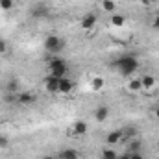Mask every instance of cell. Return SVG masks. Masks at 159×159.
<instances>
[{
	"label": "cell",
	"mask_w": 159,
	"mask_h": 159,
	"mask_svg": "<svg viewBox=\"0 0 159 159\" xmlns=\"http://www.w3.org/2000/svg\"><path fill=\"white\" fill-rule=\"evenodd\" d=\"M113 67L119 70L122 76H133L135 72H137V69H139V59L135 57V56H131V54H124V56H120L119 59L113 63Z\"/></svg>",
	"instance_id": "cell-1"
},
{
	"label": "cell",
	"mask_w": 159,
	"mask_h": 159,
	"mask_svg": "<svg viewBox=\"0 0 159 159\" xmlns=\"http://www.w3.org/2000/svg\"><path fill=\"white\" fill-rule=\"evenodd\" d=\"M48 70H50V76H56V78H65L67 72H69V65L65 59H52L48 63Z\"/></svg>",
	"instance_id": "cell-2"
},
{
	"label": "cell",
	"mask_w": 159,
	"mask_h": 159,
	"mask_svg": "<svg viewBox=\"0 0 159 159\" xmlns=\"http://www.w3.org/2000/svg\"><path fill=\"white\" fill-rule=\"evenodd\" d=\"M44 48H46L48 52H52V54H57V52H61V50L65 48V41L52 34V35H48V37L44 39Z\"/></svg>",
	"instance_id": "cell-3"
},
{
	"label": "cell",
	"mask_w": 159,
	"mask_h": 159,
	"mask_svg": "<svg viewBox=\"0 0 159 159\" xmlns=\"http://www.w3.org/2000/svg\"><path fill=\"white\" fill-rule=\"evenodd\" d=\"M96 20H98V17H96L94 13H87V15H83V17H81V20H80V26H81V30L89 32V30H94V26H96Z\"/></svg>",
	"instance_id": "cell-4"
},
{
	"label": "cell",
	"mask_w": 159,
	"mask_h": 159,
	"mask_svg": "<svg viewBox=\"0 0 159 159\" xmlns=\"http://www.w3.org/2000/svg\"><path fill=\"white\" fill-rule=\"evenodd\" d=\"M87 133V122H83V120H78V122H74L70 128H69V135H76V137H81V135H85Z\"/></svg>",
	"instance_id": "cell-5"
},
{
	"label": "cell",
	"mask_w": 159,
	"mask_h": 159,
	"mask_svg": "<svg viewBox=\"0 0 159 159\" xmlns=\"http://www.w3.org/2000/svg\"><path fill=\"white\" fill-rule=\"evenodd\" d=\"M35 100H37V96H35L34 93H30V91H19V93H17V102H19V104L28 106V104H34Z\"/></svg>",
	"instance_id": "cell-6"
},
{
	"label": "cell",
	"mask_w": 159,
	"mask_h": 159,
	"mask_svg": "<svg viewBox=\"0 0 159 159\" xmlns=\"http://www.w3.org/2000/svg\"><path fill=\"white\" fill-rule=\"evenodd\" d=\"M44 89L50 93V94H56L59 91V78L56 76H46L44 78Z\"/></svg>",
	"instance_id": "cell-7"
},
{
	"label": "cell",
	"mask_w": 159,
	"mask_h": 159,
	"mask_svg": "<svg viewBox=\"0 0 159 159\" xmlns=\"http://www.w3.org/2000/svg\"><path fill=\"white\" fill-rule=\"evenodd\" d=\"M72 89H74V83L67 78V76L65 78H59V91H57L59 94H70Z\"/></svg>",
	"instance_id": "cell-8"
},
{
	"label": "cell",
	"mask_w": 159,
	"mask_h": 159,
	"mask_svg": "<svg viewBox=\"0 0 159 159\" xmlns=\"http://www.w3.org/2000/svg\"><path fill=\"white\" fill-rule=\"evenodd\" d=\"M122 139H124V133H122V129H113V131H109V133H107V137H106V143L113 146V144H119Z\"/></svg>",
	"instance_id": "cell-9"
},
{
	"label": "cell",
	"mask_w": 159,
	"mask_h": 159,
	"mask_svg": "<svg viewBox=\"0 0 159 159\" xmlns=\"http://www.w3.org/2000/svg\"><path fill=\"white\" fill-rule=\"evenodd\" d=\"M94 119H96V122H106L109 119V107L107 106H98L94 109Z\"/></svg>",
	"instance_id": "cell-10"
},
{
	"label": "cell",
	"mask_w": 159,
	"mask_h": 159,
	"mask_svg": "<svg viewBox=\"0 0 159 159\" xmlns=\"http://www.w3.org/2000/svg\"><path fill=\"white\" fill-rule=\"evenodd\" d=\"M128 91H129V93H141V91H144L141 78H131L129 80V81H128Z\"/></svg>",
	"instance_id": "cell-11"
},
{
	"label": "cell",
	"mask_w": 159,
	"mask_h": 159,
	"mask_svg": "<svg viewBox=\"0 0 159 159\" xmlns=\"http://www.w3.org/2000/svg\"><path fill=\"white\" fill-rule=\"evenodd\" d=\"M141 81H143V89H144V91H150V89H154V85H156V78H154L152 74L141 76Z\"/></svg>",
	"instance_id": "cell-12"
},
{
	"label": "cell",
	"mask_w": 159,
	"mask_h": 159,
	"mask_svg": "<svg viewBox=\"0 0 159 159\" xmlns=\"http://www.w3.org/2000/svg\"><path fill=\"white\" fill-rule=\"evenodd\" d=\"M109 22H111L115 28H124V24H126V17H124V15H119V13H113L111 19H109Z\"/></svg>",
	"instance_id": "cell-13"
},
{
	"label": "cell",
	"mask_w": 159,
	"mask_h": 159,
	"mask_svg": "<svg viewBox=\"0 0 159 159\" xmlns=\"http://www.w3.org/2000/svg\"><path fill=\"white\" fill-rule=\"evenodd\" d=\"M6 91H7L9 94H17V93L20 91V89H19V81H17L15 78H11L7 83H6Z\"/></svg>",
	"instance_id": "cell-14"
},
{
	"label": "cell",
	"mask_w": 159,
	"mask_h": 159,
	"mask_svg": "<svg viewBox=\"0 0 159 159\" xmlns=\"http://www.w3.org/2000/svg\"><path fill=\"white\" fill-rule=\"evenodd\" d=\"M91 89H93L94 93L102 91V89H104V78H102V76H96V78H93V80H91Z\"/></svg>",
	"instance_id": "cell-15"
},
{
	"label": "cell",
	"mask_w": 159,
	"mask_h": 159,
	"mask_svg": "<svg viewBox=\"0 0 159 159\" xmlns=\"http://www.w3.org/2000/svg\"><path fill=\"white\" fill-rule=\"evenodd\" d=\"M59 159H80V154L74 148H67V150L61 152V157Z\"/></svg>",
	"instance_id": "cell-16"
},
{
	"label": "cell",
	"mask_w": 159,
	"mask_h": 159,
	"mask_svg": "<svg viewBox=\"0 0 159 159\" xmlns=\"http://www.w3.org/2000/svg\"><path fill=\"white\" fill-rule=\"evenodd\" d=\"M115 7H117V4H115L113 0H102V9H104V11L113 13V11H115Z\"/></svg>",
	"instance_id": "cell-17"
},
{
	"label": "cell",
	"mask_w": 159,
	"mask_h": 159,
	"mask_svg": "<svg viewBox=\"0 0 159 159\" xmlns=\"http://www.w3.org/2000/svg\"><path fill=\"white\" fill-rule=\"evenodd\" d=\"M13 2L15 0H0V7L4 11H9V9H13Z\"/></svg>",
	"instance_id": "cell-18"
},
{
	"label": "cell",
	"mask_w": 159,
	"mask_h": 159,
	"mask_svg": "<svg viewBox=\"0 0 159 159\" xmlns=\"http://www.w3.org/2000/svg\"><path fill=\"white\" fill-rule=\"evenodd\" d=\"M102 154H104V156H102L104 159H117V157H119V154H117L115 150H109V148H107V150H104Z\"/></svg>",
	"instance_id": "cell-19"
},
{
	"label": "cell",
	"mask_w": 159,
	"mask_h": 159,
	"mask_svg": "<svg viewBox=\"0 0 159 159\" xmlns=\"http://www.w3.org/2000/svg\"><path fill=\"white\" fill-rule=\"evenodd\" d=\"M129 152H141V141L135 137L133 141H131V146H129Z\"/></svg>",
	"instance_id": "cell-20"
},
{
	"label": "cell",
	"mask_w": 159,
	"mask_h": 159,
	"mask_svg": "<svg viewBox=\"0 0 159 159\" xmlns=\"http://www.w3.org/2000/svg\"><path fill=\"white\" fill-rule=\"evenodd\" d=\"M7 144H9L7 137L6 135H0V148H7Z\"/></svg>",
	"instance_id": "cell-21"
},
{
	"label": "cell",
	"mask_w": 159,
	"mask_h": 159,
	"mask_svg": "<svg viewBox=\"0 0 159 159\" xmlns=\"http://www.w3.org/2000/svg\"><path fill=\"white\" fill-rule=\"evenodd\" d=\"M6 52H7V43H6L4 39H0V56L6 54Z\"/></svg>",
	"instance_id": "cell-22"
},
{
	"label": "cell",
	"mask_w": 159,
	"mask_h": 159,
	"mask_svg": "<svg viewBox=\"0 0 159 159\" xmlns=\"http://www.w3.org/2000/svg\"><path fill=\"white\" fill-rule=\"evenodd\" d=\"M129 159H144L141 152H129Z\"/></svg>",
	"instance_id": "cell-23"
},
{
	"label": "cell",
	"mask_w": 159,
	"mask_h": 159,
	"mask_svg": "<svg viewBox=\"0 0 159 159\" xmlns=\"http://www.w3.org/2000/svg\"><path fill=\"white\" fill-rule=\"evenodd\" d=\"M152 24H154V28H156V30H159V13L154 17V22H152Z\"/></svg>",
	"instance_id": "cell-24"
},
{
	"label": "cell",
	"mask_w": 159,
	"mask_h": 159,
	"mask_svg": "<svg viewBox=\"0 0 159 159\" xmlns=\"http://www.w3.org/2000/svg\"><path fill=\"white\" fill-rule=\"evenodd\" d=\"M154 115H156V119L159 120V107H156V109H154Z\"/></svg>",
	"instance_id": "cell-25"
},
{
	"label": "cell",
	"mask_w": 159,
	"mask_h": 159,
	"mask_svg": "<svg viewBox=\"0 0 159 159\" xmlns=\"http://www.w3.org/2000/svg\"><path fill=\"white\" fill-rule=\"evenodd\" d=\"M117 159H129V154H124V156H119Z\"/></svg>",
	"instance_id": "cell-26"
},
{
	"label": "cell",
	"mask_w": 159,
	"mask_h": 159,
	"mask_svg": "<svg viewBox=\"0 0 159 159\" xmlns=\"http://www.w3.org/2000/svg\"><path fill=\"white\" fill-rule=\"evenodd\" d=\"M141 2H144V4H148V2H152V0H141Z\"/></svg>",
	"instance_id": "cell-27"
},
{
	"label": "cell",
	"mask_w": 159,
	"mask_h": 159,
	"mask_svg": "<svg viewBox=\"0 0 159 159\" xmlns=\"http://www.w3.org/2000/svg\"><path fill=\"white\" fill-rule=\"evenodd\" d=\"M44 159H54V157H50V156H48V157H44Z\"/></svg>",
	"instance_id": "cell-28"
}]
</instances>
